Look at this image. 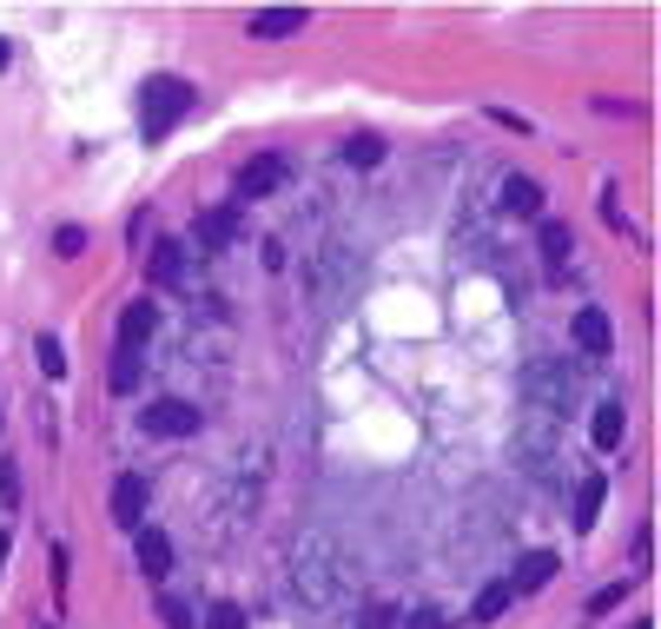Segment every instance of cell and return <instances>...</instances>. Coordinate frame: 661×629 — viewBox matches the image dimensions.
<instances>
[{"mask_svg": "<svg viewBox=\"0 0 661 629\" xmlns=\"http://www.w3.org/2000/svg\"><path fill=\"white\" fill-rule=\"evenodd\" d=\"M285 583L304 609H330L345 596V550L330 543L324 530H304L291 550H285Z\"/></svg>", "mask_w": 661, "mask_h": 629, "instance_id": "obj_1", "label": "cell"}, {"mask_svg": "<svg viewBox=\"0 0 661 629\" xmlns=\"http://www.w3.org/2000/svg\"><path fill=\"white\" fill-rule=\"evenodd\" d=\"M186 107H192V87L173 81V73H152V81L139 87V133L146 139H165V133L186 120Z\"/></svg>", "mask_w": 661, "mask_h": 629, "instance_id": "obj_2", "label": "cell"}, {"mask_svg": "<svg viewBox=\"0 0 661 629\" xmlns=\"http://www.w3.org/2000/svg\"><path fill=\"white\" fill-rule=\"evenodd\" d=\"M285 180H291V160H285V152H259V160H245V166H238V206L272 199Z\"/></svg>", "mask_w": 661, "mask_h": 629, "instance_id": "obj_3", "label": "cell"}, {"mask_svg": "<svg viewBox=\"0 0 661 629\" xmlns=\"http://www.w3.org/2000/svg\"><path fill=\"white\" fill-rule=\"evenodd\" d=\"M133 557H139V577L165 583V577H173V536L152 530V523H139V530H133Z\"/></svg>", "mask_w": 661, "mask_h": 629, "instance_id": "obj_4", "label": "cell"}, {"mask_svg": "<svg viewBox=\"0 0 661 629\" xmlns=\"http://www.w3.org/2000/svg\"><path fill=\"white\" fill-rule=\"evenodd\" d=\"M152 437H192L199 431V411L192 405H179V398H159V405H146V418H139Z\"/></svg>", "mask_w": 661, "mask_h": 629, "instance_id": "obj_5", "label": "cell"}, {"mask_svg": "<svg viewBox=\"0 0 661 629\" xmlns=\"http://www.w3.org/2000/svg\"><path fill=\"white\" fill-rule=\"evenodd\" d=\"M569 338H575V351H583V358H609V345H615L609 311H575V319H569Z\"/></svg>", "mask_w": 661, "mask_h": 629, "instance_id": "obj_6", "label": "cell"}, {"mask_svg": "<svg viewBox=\"0 0 661 629\" xmlns=\"http://www.w3.org/2000/svg\"><path fill=\"white\" fill-rule=\"evenodd\" d=\"M245 27H252V40H291L304 27V8H259Z\"/></svg>", "mask_w": 661, "mask_h": 629, "instance_id": "obj_7", "label": "cell"}, {"mask_svg": "<svg viewBox=\"0 0 661 629\" xmlns=\"http://www.w3.org/2000/svg\"><path fill=\"white\" fill-rule=\"evenodd\" d=\"M503 212H510V219H536V212H542V186H536L529 173H510V180H503Z\"/></svg>", "mask_w": 661, "mask_h": 629, "instance_id": "obj_8", "label": "cell"}, {"mask_svg": "<svg viewBox=\"0 0 661 629\" xmlns=\"http://www.w3.org/2000/svg\"><path fill=\"white\" fill-rule=\"evenodd\" d=\"M556 570H562V564H556V550H523V557H516V577H510V590H542Z\"/></svg>", "mask_w": 661, "mask_h": 629, "instance_id": "obj_9", "label": "cell"}, {"mask_svg": "<svg viewBox=\"0 0 661 629\" xmlns=\"http://www.w3.org/2000/svg\"><path fill=\"white\" fill-rule=\"evenodd\" d=\"M602 497H609V470H589V478H583V491H575V530H596Z\"/></svg>", "mask_w": 661, "mask_h": 629, "instance_id": "obj_10", "label": "cell"}, {"mask_svg": "<svg viewBox=\"0 0 661 629\" xmlns=\"http://www.w3.org/2000/svg\"><path fill=\"white\" fill-rule=\"evenodd\" d=\"M146 266H152V285H173V292L186 285V252H179V239H159Z\"/></svg>", "mask_w": 661, "mask_h": 629, "instance_id": "obj_11", "label": "cell"}, {"mask_svg": "<svg viewBox=\"0 0 661 629\" xmlns=\"http://www.w3.org/2000/svg\"><path fill=\"white\" fill-rule=\"evenodd\" d=\"M192 232H199V246H205V252H225V246L238 239V206H225V212H205Z\"/></svg>", "mask_w": 661, "mask_h": 629, "instance_id": "obj_12", "label": "cell"}, {"mask_svg": "<svg viewBox=\"0 0 661 629\" xmlns=\"http://www.w3.org/2000/svg\"><path fill=\"white\" fill-rule=\"evenodd\" d=\"M152 325H159V305H152V298H133V305L120 311V345H146Z\"/></svg>", "mask_w": 661, "mask_h": 629, "instance_id": "obj_13", "label": "cell"}, {"mask_svg": "<svg viewBox=\"0 0 661 629\" xmlns=\"http://www.w3.org/2000/svg\"><path fill=\"white\" fill-rule=\"evenodd\" d=\"M113 517H120L126 530L146 517V478H120V484H113Z\"/></svg>", "mask_w": 661, "mask_h": 629, "instance_id": "obj_14", "label": "cell"}, {"mask_svg": "<svg viewBox=\"0 0 661 629\" xmlns=\"http://www.w3.org/2000/svg\"><path fill=\"white\" fill-rule=\"evenodd\" d=\"M139 378H146V358H139V345H120V351H113V371H107V384H113L120 398H126V391H133Z\"/></svg>", "mask_w": 661, "mask_h": 629, "instance_id": "obj_15", "label": "cell"}, {"mask_svg": "<svg viewBox=\"0 0 661 629\" xmlns=\"http://www.w3.org/2000/svg\"><path fill=\"white\" fill-rule=\"evenodd\" d=\"M377 160H384V139H377V133H351V139H345V166L371 173Z\"/></svg>", "mask_w": 661, "mask_h": 629, "instance_id": "obj_16", "label": "cell"}, {"mask_svg": "<svg viewBox=\"0 0 661 629\" xmlns=\"http://www.w3.org/2000/svg\"><path fill=\"white\" fill-rule=\"evenodd\" d=\"M510 603H516V590H510V583H489V590L476 596V622H503V616H510Z\"/></svg>", "mask_w": 661, "mask_h": 629, "instance_id": "obj_17", "label": "cell"}, {"mask_svg": "<svg viewBox=\"0 0 661 629\" xmlns=\"http://www.w3.org/2000/svg\"><path fill=\"white\" fill-rule=\"evenodd\" d=\"M622 431H628V424H622V405H596V424H589V437H596L602 451H615V444H622Z\"/></svg>", "mask_w": 661, "mask_h": 629, "instance_id": "obj_18", "label": "cell"}, {"mask_svg": "<svg viewBox=\"0 0 661 629\" xmlns=\"http://www.w3.org/2000/svg\"><path fill=\"white\" fill-rule=\"evenodd\" d=\"M34 358H40V371H47V378H66V351H60V338H53V332H40V338H34Z\"/></svg>", "mask_w": 661, "mask_h": 629, "instance_id": "obj_19", "label": "cell"}, {"mask_svg": "<svg viewBox=\"0 0 661 629\" xmlns=\"http://www.w3.org/2000/svg\"><path fill=\"white\" fill-rule=\"evenodd\" d=\"M159 622H165V629H192V609H186V596H173V590H165V596H159Z\"/></svg>", "mask_w": 661, "mask_h": 629, "instance_id": "obj_20", "label": "cell"}, {"mask_svg": "<svg viewBox=\"0 0 661 629\" xmlns=\"http://www.w3.org/2000/svg\"><path fill=\"white\" fill-rule=\"evenodd\" d=\"M53 252L60 259H79V252H87V225H60L53 232Z\"/></svg>", "mask_w": 661, "mask_h": 629, "instance_id": "obj_21", "label": "cell"}, {"mask_svg": "<svg viewBox=\"0 0 661 629\" xmlns=\"http://www.w3.org/2000/svg\"><path fill=\"white\" fill-rule=\"evenodd\" d=\"M205 629H245V609L238 603H212L205 609Z\"/></svg>", "mask_w": 661, "mask_h": 629, "instance_id": "obj_22", "label": "cell"}, {"mask_svg": "<svg viewBox=\"0 0 661 629\" xmlns=\"http://www.w3.org/2000/svg\"><path fill=\"white\" fill-rule=\"evenodd\" d=\"M0 504H21V464H8V457H0Z\"/></svg>", "mask_w": 661, "mask_h": 629, "instance_id": "obj_23", "label": "cell"}, {"mask_svg": "<svg viewBox=\"0 0 661 629\" xmlns=\"http://www.w3.org/2000/svg\"><path fill=\"white\" fill-rule=\"evenodd\" d=\"M358 629H397V609H390V603H371V609H364V622H358Z\"/></svg>", "mask_w": 661, "mask_h": 629, "instance_id": "obj_24", "label": "cell"}, {"mask_svg": "<svg viewBox=\"0 0 661 629\" xmlns=\"http://www.w3.org/2000/svg\"><path fill=\"white\" fill-rule=\"evenodd\" d=\"M542 252H549V259L569 252V225H542Z\"/></svg>", "mask_w": 661, "mask_h": 629, "instance_id": "obj_25", "label": "cell"}, {"mask_svg": "<svg viewBox=\"0 0 661 629\" xmlns=\"http://www.w3.org/2000/svg\"><path fill=\"white\" fill-rule=\"evenodd\" d=\"M410 629H450V616L444 609H417V616H410Z\"/></svg>", "mask_w": 661, "mask_h": 629, "instance_id": "obj_26", "label": "cell"}, {"mask_svg": "<svg viewBox=\"0 0 661 629\" xmlns=\"http://www.w3.org/2000/svg\"><path fill=\"white\" fill-rule=\"evenodd\" d=\"M615 603H622V590H596V596H589V616H609Z\"/></svg>", "mask_w": 661, "mask_h": 629, "instance_id": "obj_27", "label": "cell"}, {"mask_svg": "<svg viewBox=\"0 0 661 629\" xmlns=\"http://www.w3.org/2000/svg\"><path fill=\"white\" fill-rule=\"evenodd\" d=\"M0 570H8V530H0Z\"/></svg>", "mask_w": 661, "mask_h": 629, "instance_id": "obj_28", "label": "cell"}, {"mask_svg": "<svg viewBox=\"0 0 661 629\" xmlns=\"http://www.w3.org/2000/svg\"><path fill=\"white\" fill-rule=\"evenodd\" d=\"M0 73H8V40H0Z\"/></svg>", "mask_w": 661, "mask_h": 629, "instance_id": "obj_29", "label": "cell"}, {"mask_svg": "<svg viewBox=\"0 0 661 629\" xmlns=\"http://www.w3.org/2000/svg\"><path fill=\"white\" fill-rule=\"evenodd\" d=\"M628 629H648V622H628Z\"/></svg>", "mask_w": 661, "mask_h": 629, "instance_id": "obj_30", "label": "cell"}]
</instances>
